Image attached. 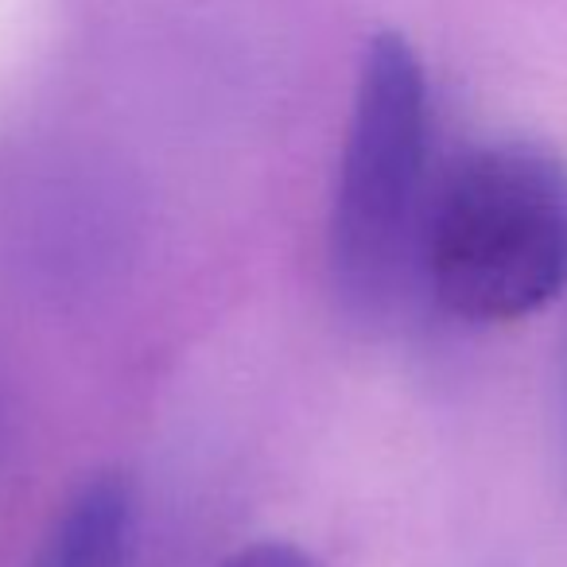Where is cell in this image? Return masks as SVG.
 <instances>
[{
	"mask_svg": "<svg viewBox=\"0 0 567 567\" xmlns=\"http://www.w3.org/2000/svg\"><path fill=\"white\" fill-rule=\"evenodd\" d=\"M141 489L133 474L97 471L51 517L28 567H136Z\"/></svg>",
	"mask_w": 567,
	"mask_h": 567,
	"instance_id": "cell-3",
	"label": "cell"
},
{
	"mask_svg": "<svg viewBox=\"0 0 567 567\" xmlns=\"http://www.w3.org/2000/svg\"><path fill=\"white\" fill-rule=\"evenodd\" d=\"M420 276L463 323H517L567 292V159L536 141L466 148L427 198Z\"/></svg>",
	"mask_w": 567,
	"mask_h": 567,
	"instance_id": "cell-1",
	"label": "cell"
},
{
	"mask_svg": "<svg viewBox=\"0 0 567 567\" xmlns=\"http://www.w3.org/2000/svg\"><path fill=\"white\" fill-rule=\"evenodd\" d=\"M556 443H559V458H564V474H567V334H564V347H559V362H556Z\"/></svg>",
	"mask_w": 567,
	"mask_h": 567,
	"instance_id": "cell-5",
	"label": "cell"
},
{
	"mask_svg": "<svg viewBox=\"0 0 567 567\" xmlns=\"http://www.w3.org/2000/svg\"><path fill=\"white\" fill-rule=\"evenodd\" d=\"M218 567H323L311 551H303L300 544L288 540H257L245 548L229 551Z\"/></svg>",
	"mask_w": 567,
	"mask_h": 567,
	"instance_id": "cell-4",
	"label": "cell"
},
{
	"mask_svg": "<svg viewBox=\"0 0 567 567\" xmlns=\"http://www.w3.org/2000/svg\"><path fill=\"white\" fill-rule=\"evenodd\" d=\"M432 198V94L416 48L393 28L365 40L327 214V276L342 308L378 319L420 276Z\"/></svg>",
	"mask_w": 567,
	"mask_h": 567,
	"instance_id": "cell-2",
	"label": "cell"
},
{
	"mask_svg": "<svg viewBox=\"0 0 567 567\" xmlns=\"http://www.w3.org/2000/svg\"><path fill=\"white\" fill-rule=\"evenodd\" d=\"M0 447H4V401H0Z\"/></svg>",
	"mask_w": 567,
	"mask_h": 567,
	"instance_id": "cell-6",
	"label": "cell"
}]
</instances>
